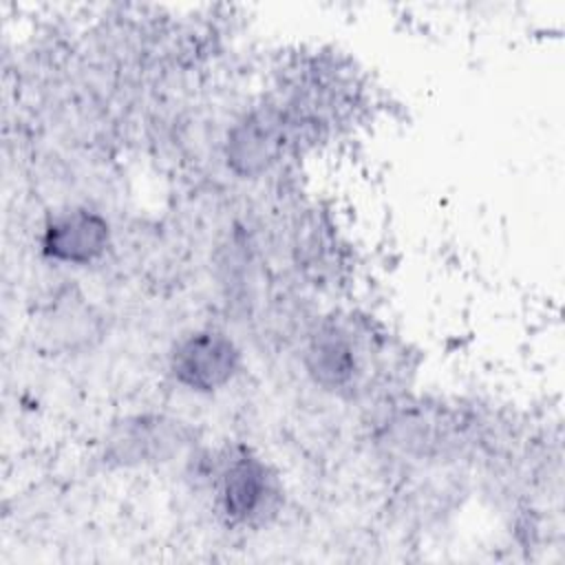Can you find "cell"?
Here are the masks:
<instances>
[{"instance_id":"obj_5","label":"cell","mask_w":565,"mask_h":565,"mask_svg":"<svg viewBox=\"0 0 565 565\" xmlns=\"http://www.w3.org/2000/svg\"><path fill=\"white\" fill-rule=\"evenodd\" d=\"M113 243L108 218L88 205H68L46 216L40 234L42 254L68 267H88L102 260Z\"/></svg>"},{"instance_id":"obj_3","label":"cell","mask_w":565,"mask_h":565,"mask_svg":"<svg viewBox=\"0 0 565 565\" xmlns=\"http://www.w3.org/2000/svg\"><path fill=\"white\" fill-rule=\"evenodd\" d=\"M289 146V126L280 104H258L227 128L223 157L236 177L258 179L282 159Z\"/></svg>"},{"instance_id":"obj_4","label":"cell","mask_w":565,"mask_h":565,"mask_svg":"<svg viewBox=\"0 0 565 565\" xmlns=\"http://www.w3.org/2000/svg\"><path fill=\"white\" fill-rule=\"evenodd\" d=\"M168 364L179 386L192 393H216L238 375L243 353L223 329L201 327L177 340Z\"/></svg>"},{"instance_id":"obj_2","label":"cell","mask_w":565,"mask_h":565,"mask_svg":"<svg viewBox=\"0 0 565 565\" xmlns=\"http://www.w3.org/2000/svg\"><path fill=\"white\" fill-rule=\"evenodd\" d=\"M371 347L344 320L324 318L309 333L302 349V366L311 382L329 393H353L366 371Z\"/></svg>"},{"instance_id":"obj_1","label":"cell","mask_w":565,"mask_h":565,"mask_svg":"<svg viewBox=\"0 0 565 565\" xmlns=\"http://www.w3.org/2000/svg\"><path fill=\"white\" fill-rule=\"evenodd\" d=\"M218 512L232 525H254L274 514L282 490L274 468L245 446L230 448L212 481Z\"/></svg>"},{"instance_id":"obj_6","label":"cell","mask_w":565,"mask_h":565,"mask_svg":"<svg viewBox=\"0 0 565 565\" xmlns=\"http://www.w3.org/2000/svg\"><path fill=\"white\" fill-rule=\"evenodd\" d=\"M183 428L166 415H132L115 424L106 437V457L117 466L168 461L183 446Z\"/></svg>"}]
</instances>
